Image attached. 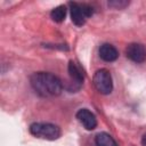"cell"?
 Masks as SVG:
<instances>
[{
	"mask_svg": "<svg viewBox=\"0 0 146 146\" xmlns=\"http://www.w3.org/2000/svg\"><path fill=\"white\" fill-rule=\"evenodd\" d=\"M30 83L33 90L42 97H54L60 95L63 90L62 81L51 73L35 72L30 78Z\"/></svg>",
	"mask_w": 146,
	"mask_h": 146,
	"instance_id": "obj_1",
	"label": "cell"
},
{
	"mask_svg": "<svg viewBox=\"0 0 146 146\" xmlns=\"http://www.w3.org/2000/svg\"><path fill=\"white\" fill-rule=\"evenodd\" d=\"M29 130L32 136L46 140H56L62 135L58 125L48 122H34L30 125Z\"/></svg>",
	"mask_w": 146,
	"mask_h": 146,
	"instance_id": "obj_2",
	"label": "cell"
},
{
	"mask_svg": "<svg viewBox=\"0 0 146 146\" xmlns=\"http://www.w3.org/2000/svg\"><path fill=\"white\" fill-rule=\"evenodd\" d=\"M71 19L76 26H82L87 18L94 15V8L88 3H78V2H68Z\"/></svg>",
	"mask_w": 146,
	"mask_h": 146,
	"instance_id": "obj_3",
	"label": "cell"
},
{
	"mask_svg": "<svg viewBox=\"0 0 146 146\" xmlns=\"http://www.w3.org/2000/svg\"><path fill=\"white\" fill-rule=\"evenodd\" d=\"M92 81H94V86L98 92H100L103 95H108L112 92L113 81H112L111 73L106 68H100V70L96 71Z\"/></svg>",
	"mask_w": 146,
	"mask_h": 146,
	"instance_id": "obj_4",
	"label": "cell"
},
{
	"mask_svg": "<svg viewBox=\"0 0 146 146\" xmlns=\"http://www.w3.org/2000/svg\"><path fill=\"white\" fill-rule=\"evenodd\" d=\"M67 71H68V75H70V79H71V83H70L68 90L73 91V92L80 90V88L83 84V80H84L83 71L73 60H70L68 66H67Z\"/></svg>",
	"mask_w": 146,
	"mask_h": 146,
	"instance_id": "obj_5",
	"label": "cell"
},
{
	"mask_svg": "<svg viewBox=\"0 0 146 146\" xmlns=\"http://www.w3.org/2000/svg\"><path fill=\"white\" fill-rule=\"evenodd\" d=\"M125 55L135 63H143L146 60V48L141 43H130L125 48Z\"/></svg>",
	"mask_w": 146,
	"mask_h": 146,
	"instance_id": "obj_6",
	"label": "cell"
},
{
	"mask_svg": "<svg viewBox=\"0 0 146 146\" xmlns=\"http://www.w3.org/2000/svg\"><path fill=\"white\" fill-rule=\"evenodd\" d=\"M76 119L78 121L87 129V130H94L97 127V119L92 112H90L87 108H81L76 112Z\"/></svg>",
	"mask_w": 146,
	"mask_h": 146,
	"instance_id": "obj_7",
	"label": "cell"
},
{
	"mask_svg": "<svg viewBox=\"0 0 146 146\" xmlns=\"http://www.w3.org/2000/svg\"><path fill=\"white\" fill-rule=\"evenodd\" d=\"M99 56L105 62H114L119 57V51L114 46L110 43H104L99 48Z\"/></svg>",
	"mask_w": 146,
	"mask_h": 146,
	"instance_id": "obj_8",
	"label": "cell"
},
{
	"mask_svg": "<svg viewBox=\"0 0 146 146\" xmlns=\"http://www.w3.org/2000/svg\"><path fill=\"white\" fill-rule=\"evenodd\" d=\"M95 144L96 146H117L114 138L107 132H99L95 137Z\"/></svg>",
	"mask_w": 146,
	"mask_h": 146,
	"instance_id": "obj_9",
	"label": "cell"
},
{
	"mask_svg": "<svg viewBox=\"0 0 146 146\" xmlns=\"http://www.w3.org/2000/svg\"><path fill=\"white\" fill-rule=\"evenodd\" d=\"M50 17H51V19L54 22L62 23L66 17V7L62 5V6H58V7L54 8L50 11Z\"/></svg>",
	"mask_w": 146,
	"mask_h": 146,
	"instance_id": "obj_10",
	"label": "cell"
},
{
	"mask_svg": "<svg viewBox=\"0 0 146 146\" xmlns=\"http://www.w3.org/2000/svg\"><path fill=\"white\" fill-rule=\"evenodd\" d=\"M130 2L127 1V0H112V1H108L107 5L112 8H115V9H123L125 8Z\"/></svg>",
	"mask_w": 146,
	"mask_h": 146,
	"instance_id": "obj_11",
	"label": "cell"
},
{
	"mask_svg": "<svg viewBox=\"0 0 146 146\" xmlns=\"http://www.w3.org/2000/svg\"><path fill=\"white\" fill-rule=\"evenodd\" d=\"M141 145L143 146H146V133L141 137Z\"/></svg>",
	"mask_w": 146,
	"mask_h": 146,
	"instance_id": "obj_12",
	"label": "cell"
}]
</instances>
